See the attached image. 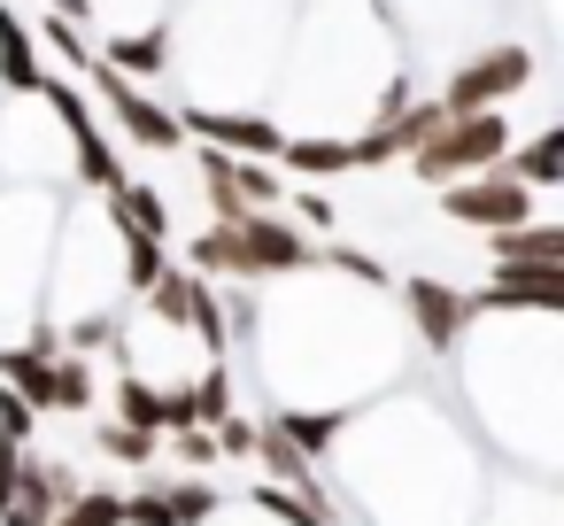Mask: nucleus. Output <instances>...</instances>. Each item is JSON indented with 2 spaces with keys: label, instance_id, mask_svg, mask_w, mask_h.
<instances>
[{
  "label": "nucleus",
  "instance_id": "2",
  "mask_svg": "<svg viewBox=\"0 0 564 526\" xmlns=\"http://www.w3.org/2000/svg\"><path fill=\"white\" fill-rule=\"evenodd\" d=\"M410 63L387 0H302L286 17L279 78H271V117L279 132H333L356 140L371 125H394L410 109Z\"/></svg>",
  "mask_w": 564,
  "mask_h": 526
},
{
  "label": "nucleus",
  "instance_id": "12",
  "mask_svg": "<svg viewBox=\"0 0 564 526\" xmlns=\"http://www.w3.org/2000/svg\"><path fill=\"white\" fill-rule=\"evenodd\" d=\"M502 171H510V179H525L533 194H549V186L564 179V132H556V125H541L533 140H518V148L502 155Z\"/></svg>",
  "mask_w": 564,
  "mask_h": 526
},
{
  "label": "nucleus",
  "instance_id": "4",
  "mask_svg": "<svg viewBox=\"0 0 564 526\" xmlns=\"http://www.w3.org/2000/svg\"><path fill=\"white\" fill-rule=\"evenodd\" d=\"M163 78H178V109H263L286 47L294 0H171Z\"/></svg>",
  "mask_w": 564,
  "mask_h": 526
},
{
  "label": "nucleus",
  "instance_id": "3",
  "mask_svg": "<svg viewBox=\"0 0 564 526\" xmlns=\"http://www.w3.org/2000/svg\"><path fill=\"white\" fill-rule=\"evenodd\" d=\"M556 325L564 310H510L471 294V325L448 348V364H464V402L502 441V457L549 480H556Z\"/></svg>",
  "mask_w": 564,
  "mask_h": 526
},
{
  "label": "nucleus",
  "instance_id": "8",
  "mask_svg": "<svg viewBox=\"0 0 564 526\" xmlns=\"http://www.w3.org/2000/svg\"><path fill=\"white\" fill-rule=\"evenodd\" d=\"M94 78V101L109 109V125H117V140H132L140 155H178L186 148V117L178 109H163L148 86H132V78H117V71H86Z\"/></svg>",
  "mask_w": 564,
  "mask_h": 526
},
{
  "label": "nucleus",
  "instance_id": "1",
  "mask_svg": "<svg viewBox=\"0 0 564 526\" xmlns=\"http://www.w3.org/2000/svg\"><path fill=\"white\" fill-rule=\"evenodd\" d=\"M379 294L387 287H364L348 271H286V287L248 294L240 333L256 341L279 410H356V395L394 387L402 325Z\"/></svg>",
  "mask_w": 564,
  "mask_h": 526
},
{
  "label": "nucleus",
  "instance_id": "10",
  "mask_svg": "<svg viewBox=\"0 0 564 526\" xmlns=\"http://www.w3.org/2000/svg\"><path fill=\"white\" fill-rule=\"evenodd\" d=\"M402 318H410V341H417L433 364H448V348H456L464 325H471V287H456V279H441V271H417V279H402Z\"/></svg>",
  "mask_w": 564,
  "mask_h": 526
},
{
  "label": "nucleus",
  "instance_id": "13",
  "mask_svg": "<svg viewBox=\"0 0 564 526\" xmlns=\"http://www.w3.org/2000/svg\"><path fill=\"white\" fill-rule=\"evenodd\" d=\"M155 495H163L171 526H202V518H217V503H225V495H217L209 480H163Z\"/></svg>",
  "mask_w": 564,
  "mask_h": 526
},
{
  "label": "nucleus",
  "instance_id": "5",
  "mask_svg": "<svg viewBox=\"0 0 564 526\" xmlns=\"http://www.w3.org/2000/svg\"><path fill=\"white\" fill-rule=\"evenodd\" d=\"M55 186H0V341L40 333V287L55 248Z\"/></svg>",
  "mask_w": 564,
  "mask_h": 526
},
{
  "label": "nucleus",
  "instance_id": "9",
  "mask_svg": "<svg viewBox=\"0 0 564 526\" xmlns=\"http://www.w3.org/2000/svg\"><path fill=\"white\" fill-rule=\"evenodd\" d=\"M433 194H441V217H456V225H471V233H510V225L541 217V194H533L525 179H510L502 163H495V171H471V179H456V186H433Z\"/></svg>",
  "mask_w": 564,
  "mask_h": 526
},
{
  "label": "nucleus",
  "instance_id": "11",
  "mask_svg": "<svg viewBox=\"0 0 564 526\" xmlns=\"http://www.w3.org/2000/svg\"><path fill=\"white\" fill-rule=\"evenodd\" d=\"M479 302H510V310H564V264H495V287Z\"/></svg>",
  "mask_w": 564,
  "mask_h": 526
},
{
  "label": "nucleus",
  "instance_id": "6",
  "mask_svg": "<svg viewBox=\"0 0 564 526\" xmlns=\"http://www.w3.org/2000/svg\"><path fill=\"white\" fill-rule=\"evenodd\" d=\"M510 148H518V117L510 109H471V117H433L402 148V163H410L417 186H456L471 171H495Z\"/></svg>",
  "mask_w": 564,
  "mask_h": 526
},
{
  "label": "nucleus",
  "instance_id": "7",
  "mask_svg": "<svg viewBox=\"0 0 564 526\" xmlns=\"http://www.w3.org/2000/svg\"><path fill=\"white\" fill-rule=\"evenodd\" d=\"M541 86V55L525 40H479L433 94L441 117H471V109H518L525 94Z\"/></svg>",
  "mask_w": 564,
  "mask_h": 526
},
{
  "label": "nucleus",
  "instance_id": "14",
  "mask_svg": "<svg viewBox=\"0 0 564 526\" xmlns=\"http://www.w3.org/2000/svg\"><path fill=\"white\" fill-rule=\"evenodd\" d=\"M47 526H124V495L117 487H78Z\"/></svg>",
  "mask_w": 564,
  "mask_h": 526
},
{
  "label": "nucleus",
  "instance_id": "15",
  "mask_svg": "<svg viewBox=\"0 0 564 526\" xmlns=\"http://www.w3.org/2000/svg\"><path fill=\"white\" fill-rule=\"evenodd\" d=\"M94 441H101L109 464H148V457H155V433H148V426H124V418H109Z\"/></svg>",
  "mask_w": 564,
  "mask_h": 526
},
{
  "label": "nucleus",
  "instance_id": "16",
  "mask_svg": "<svg viewBox=\"0 0 564 526\" xmlns=\"http://www.w3.org/2000/svg\"><path fill=\"white\" fill-rule=\"evenodd\" d=\"M171 457H178V464H225L209 426H171Z\"/></svg>",
  "mask_w": 564,
  "mask_h": 526
}]
</instances>
